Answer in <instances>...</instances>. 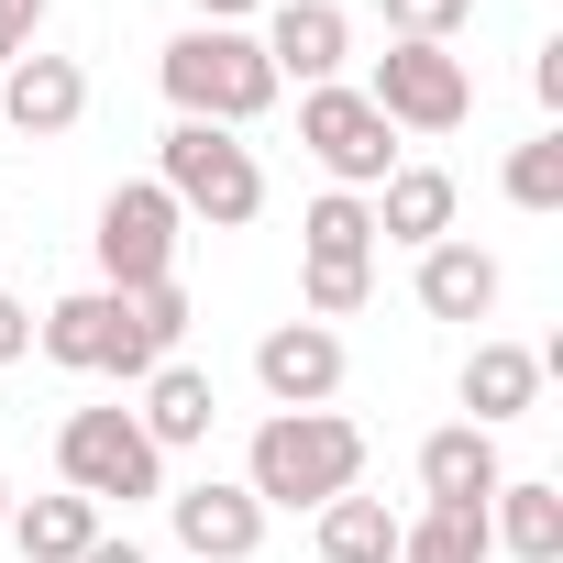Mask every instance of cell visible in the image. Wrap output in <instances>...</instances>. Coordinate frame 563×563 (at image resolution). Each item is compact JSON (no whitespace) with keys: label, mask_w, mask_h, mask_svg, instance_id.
Listing matches in <instances>:
<instances>
[{"label":"cell","mask_w":563,"mask_h":563,"mask_svg":"<svg viewBox=\"0 0 563 563\" xmlns=\"http://www.w3.org/2000/svg\"><path fill=\"white\" fill-rule=\"evenodd\" d=\"M354 475H365V431L343 409H276L243 453L254 508H332V497H354Z\"/></svg>","instance_id":"6da1fadb"},{"label":"cell","mask_w":563,"mask_h":563,"mask_svg":"<svg viewBox=\"0 0 563 563\" xmlns=\"http://www.w3.org/2000/svg\"><path fill=\"white\" fill-rule=\"evenodd\" d=\"M155 78H166L177 122H210V133H243V122L276 111V67H265V45H254V34H221V23H188V34L155 56Z\"/></svg>","instance_id":"7a4b0ae2"},{"label":"cell","mask_w":563,"mask_h":563,"mask_svg":"<svg viewBox=\"0 0 563 563\" xmlns=\"http://www.w3.org/2000/svg\"><path fill=\"white\" fill-rule=\"evenodd\" d=\"M155 188H166L188 221H210V232H243V221L265 210L254 144H232V133H210V122H177V133L155 144Z\"/></svg>","instance_id":"3957f363"},{"label":"cell","mask_w":563,"mask_h":563,"mask_svg":"<svg viewBox=\"0 0 563 563\" xmlns=\"http://www.w3.org/2000/svg\"><path fill=\"white\" fill-rule=\"evenodd\" d=\"M56 475H67V497H89V508H133V497H166V453L144 442V420L133 409H67V431H56Z\"/></svg>","instance_id":"277c9868"},{"label":"cell","mask_w":563,"mask_h":563,"mask_svg":"<svg viewBox=\"0 0 563 563\" xmlns=\"http://www.w3.org/2000/svg\"><path fill=\"white\" fill-rule=\"evenodd\" d=\"M177 232H188V210L155 188V177H122L111 199H100V288L111 299H133V288H166L177 276Z\"/></svg>","instance_id":"5b68a950"},{"label":"cell","mask_w":563,"mask_h":563,"mask_svg":"<svg viewBox=\"0 0 563 563\" xmlns=\"http://www.w3.org/2000/svg\"><path fill=\"white\" fill-rule=\"evenodd\" d=\"M299 144H310L321 177L354 188V199L398 177V133H387V111H376L365 89H343V78H332V89H299Z\"/></svg>","instance_id":"8992f818"},{"label":"cell","mask_w":563,"mask_h":563,"mask_svg":"<svg viewBox=\"0 0 563 563\" xmlns=\"http://www.w3.org/2000/svg\"><path fill=\"white\" fill-rule=\"evenodd\" d=\"M365 100L387 111V133H464L475 78H464V56H453V45H387V56H376V78H365Z\"/></svg>","instance_id":"52a82bcc"},{"label":"cell","mask_w":563,"mask_h":563,"mask_svg":"<svg viewBox=\"0 0 563 563\" xmlns=\"http://www.w3.org/2000/svg\"><path fill=\"white\" fill-rule=\"evenodd\" d=\"M254 387H265L276 409H332V398H343V332H332V321H276V332L254 343Z\"/></svg>","instance_id":"ba28073f"},{"label":"cell","mask_w":563,"mask_h":563,"mask_svg":"<svg viewBox=\"0 0 563 563\" xmlns=\"http://www.w3.org/2000/svg\"><path fill=\"white\" fill-rule=\"evenodd\" d=\"M0 122H12L23 144H56V133H78L89 122V67L78 56H12V67H0Z\"/></svg>","instance_id":"9c48e42d"},{"label":"cell","mask_w":563,"mask_h":563,"mask_svg":"<svg viewBox=\"0 0 563 563\" xmlns=\"http://www.w3.org/2000/svg\"><path fill=\"white\" fill-rule=\"evenodd\" d=\"M265 67H276V89H332L343 78V56H354V23H343V0H276V12H265Z\"/></svg>","instance_id":"30bf717a"},{"label":"cell","mask_w":563,"mask_h":563,"mask_svg":"<svg viewBox=\"0 0 563 563\" xmlns=\"http://www.w3.org/2000/svg\"><path fill=\"white\" fill-rule=\"evenodd\" d=\"M166 519H177V552H188V563H254V541H265L254 486H221V475L177 486V497H166Z\"/></svg>","instance_id":"8fae6325"},{"label":"cell","mask_w":563,"mask_h":563,"mask_svg":"<svg viewBox=\"0 0 563 563\" xmlns=\"http://www.w3.org/2000/svg\"><path fill=\"white\" fill-rule=\"evenodd\" d=\"M497 486H508V464H497V431L453 420V431H431V442H420V497H431V508H486Z\"/></svg>","instance_id":"7c38bea8"},{"label":"cell","mask_w":563,"mask_h":563,"mask_svg":"<svg viewBox=\"0 0 563 563\" xmlns=\"http://www.w3.org/2000/svg\"><path fill=\"white\" fill-rule=\"evenodd\" d=\"M177 332H188V288H177V276H166V288H133V299H122V332H111V365H100V376L144 387L155 365H177Z\"/></svg>","instance_id":"4fadbf2b"},{"label":"cell","mask_w":563,"mask_h":563,"mask_svg":"<svg viewBox=\"0 0 563 563\" xmlns=\"http://www.w3.org/2000/svg\"><path fill=\"white\" fill-rule=\"evenodd\" d=\"M453 199H464V188H453L442 166H398V177H387L365 210H376V243H409V254H431V243H453Z\"/></svg>","instance_id":"5bb4252c"},{"label":"cell","mask_w":563,"mask_h":563,"mask_svg":"<svg viewBox=\"0 0 563 563\" xmlns=\"http://www.w3.org/2000/svg\"><path fill=\"white\" fill-rule=\"evenodd\" d=\"M541 354L530 343H475L464 354V409H475V431H508V420H530V398H541Z\"/></svg>","instance_id":"9a60e30c"},{"label":"cell","mask_w":563,"mask_h":563,"mask_svg":"<svg viewBox=\"0 0 563 563\" xmlns=\"http://www.w3.org/2000/svg\"><path fill=\"white\" fill-rule=\"evenodd\" d=\"M133 420H144V442H155V453H188V442H210V420H221V387H210L199 365H155Z\"/></svg>","instance_id":"2e32d148"},{"label":"cell","mask_w":563,"mask_h":563,"mask_svg":"<svg viewBox=\"0 0 563 563\" xmlns=\"http://www.w3.org/2000/svg\"><path fill=\"white\" fill-rule=\"evenodd\" d=\"M486 541H497V552H519V563H563V486L508 475V486L486 497Z\"/></svg>","instance_id":"e0dca14e"},{"label":"cell","mask_w":563,"mask_h":563,"mask_svg":"<svg viewBox=\"0 0 563 563\" xmlns=\"http://www.w3.org/2000/svg\"><path fill=\"white\" fill-rule=\"evenodd\" d=\"M497 288H508V276H497L486 243H431V254H420V310H431V321H486Z\"/></svg>","instance_id":"ac0fdd59"},{"label":"cell","mask_w":563,"mask_h":563,"mask_svg":"<svg viewBox=\"0 0 563 563\" xmlns=\"http://www.w3.org/2000/svg\"><path fill=\"white\" fill-rule=\"evenodd\" d=\"M111 332H122V299H111V288H78V299H56V310L34 321L45 365H67V376H100V365H111Z\"/></svg>","instance_id":"d6986e66"},{"label":"cell","mask_w":563,"mask_h":563,"mask_svg":"<svg viewBox=\"0 0 563 563\" xmlns=\"http://www.w3.org/2000/svg\"><path fill=\"white\" fill-rule=\"evenodd\" d=\"M12 541H23V563H78L100 541V508L89 497H12Z\"/></svg>","instance_id":"ffe728a7"},{"label":"cell","mask_w":563,"mask_h":563,"mask_svg":"<svg viewBox=\"0 0 563 563\" xmlns=\"http://www.w3.org/2000/svg\"><path fill=\"white\" fill-rule=\"evenodd\" d=\"M299 243H310V265H376V210L354 188H321L299 210Z\"/></svg>","instance_id":"44dd1931"},{"label":"cell","mask_w":563,"mask_h":563,"mask_svg":"<svg viewBox=\"0 0 563 563\" xmlns=\"http://www.w3.org/2000/svg\"><path fill=\"white\" fill-rule=\"evenodd\" d=\"M321 563H398V508L387 497H332L321 508Z\"/></svg>","instance_id":"7402d4cb"},{"label":"cell","mask_w":563,"mask_h":563,"mask_svg":"<svg viewBox=\"0 0 563 563\" xmlns=\"http://www.w3.org/2000/svg\"><path fill=\"white\" fill-rule=\"evenodd\" d=\"M398 563H497L486 508H420V519H398Z\"/></svg>","instance_id":"603a6c76"},{"label":"cell","mask_w":563,"mask_h":563,"mask_svg":"<svg viewBox=\"0 0 563 563\" xmlns=\"http://www.w3.org/2000/svg\"><path fill=\"white\" fill-rule=\"evenodd\" d=\"M508 199H519V210H563V133H530V144L508 155Z\"/></svg>","instance_id":"cb8c5ba5"},{"label":"cell","mask_w":563,"mask_h":563,"mask_svg":"<svg viewBox=\"0 0 563 563\" xmlns=\"http://www.w3.org/2000/svg\"><path fill=\"white\" fill-rule=\"evenodd\" d=\"M299 299H310V321H354V310L376 299V265H310Z\"/></svg>","instance_id":"d4e9b609"},{"label":"cell","mask_w":563,"mask_h":563,"mask_svg":"<svg viewBox=\"0 0 563 563\" xmlns=\"http://www.w3.org/2000/svg\"><path fill=\"white\" fill-rule=\"evenodd\" d=\"M475 23V0H387V34L398 45H453Z\"/></svg>","instance_id":"484cf974"},{"label":"cell","mask_w":563,"mask_h":563,"mask_svg":"<svg viewBox=\"0 0 563 563\" xmlns=\"http://www.w3.org/2000/svg\"><path fill=\"white\" fill-rule=\"evenodd\" d=\"M34 34H45V0H0V67L34 56Z\"/></svg>","instance_id":"4316f807"},{"label":"cell","mask_w":563,"mask_h":563,"mask_svg":"<svg viewBox=\"0 0 563 563\" xmlns=\"http://www.w3.org/2000/svg\"><path fill=\"white\" fill-rule=\"evenodd\" d=\"M23 354H34V310L0 288V365H23Z\"/></svg>","instance_id":"83f0119b"},{"label":"cell","mask_w":563,"mask_h":563,"mask_svg":"<svg viewBox=\"0 0 563 563\" xmlns=\"http://www.w3.org/2000/svg\"><path fill=\"white\" fill-rule=\"evenodd\" d=\"M530 89H541V111H563V45H541V56H530Z\"/></svg>","instance_id":"f1b7e54d"},{"label":"cell","mask_w":563,"mask_h":563,"mask_svg":"<svg viewBox=\"0 0 563 563\" xmlns=\"http://www.w3.org/2000/svg\"><path fill=\"white\" fill-rule=\"evenodd\" d=\"M199 23H221V34H243V12H265V0H188Z\"/></svg>","instance_id":"f546056e"},{"label":"cell","mask_w":563,"mask_h":563,"mask_svg":"<svg viewBox=\"0 0 563 563\" xmlns=\"http://www.w3.org/2000/svg\"><path fill=\"white\" fill-rule=\"evenodd\" d=\"M78 563H144V541H111V530H100V541H89Z\"/></svg>","instance_id":"4dcf8cb0"},{"label":"cell","mask_w":563,"mask_h":563,"mask_svg":"<svg viewBox=\"0 0 563 563\" xmlns=\"http://www.w3.org/2000/svg\"><path fill=\"white\" fill-rule=\"evenodd\" d=\"M0 530H12V475H0Z\"/></svg>","instance_id":"1f68e13d"},{"label":"cell","mask_w":563,"mask_h":563,"mask_svg":"<svg viewBox=\"0 0 563 563\" xmlns=\"http://www.w3.org/2000/svg\"><path fill=\"white\" fill-rule=\"evenodd\" d=\"M0 243H12V232H0Z\"/></svg>","instance_id":"d6a6232c"}]
</instances>
